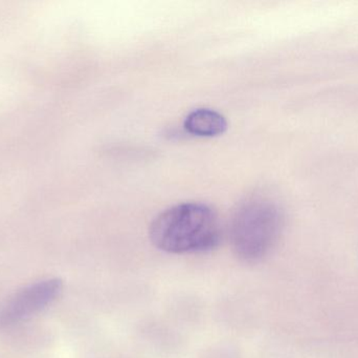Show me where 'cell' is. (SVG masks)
<instances>
[{"label": "cell", "mask_w": 358, "mask_h": 358, "mask_svg": "<svg viewBox=\"0 0 358 358\" xmlns=\"http://www.w3.org/2000/svg\"><path fill=\"white\" fill-rule=\"evenodd\" d=\"M149 235L153 245L162 252L199 254L218 247L222 226L210 206L189 202L161 212L151 223Z\"/></svg>", "instance_id": "6da1fadb"}, {"label": "cell", "mask_w": 358, "mask_h": 358, "mask_svg": "<svg viewBox=\"0 0 358 358\" xmlns=\"http://www.w3.org/2000/svg\"><path fill=\"white\" fill-rule=\"evenodd\" d=\"M283 214L266 198L255 197L238 206L229 223V241L236 256L245 263L264 258L279 239Z\"/></svg>", "instance_id": "7a4b0ae2"}, {"label": "cell", "mask_w": 358, "mask_h": 358, "mask_svg": "<svg viewBox=\"0 0 358 358\" xmlns=\"http://www.w3.org/2000/svg\"><path fill=\"white\" fill-rule=\"evenodd\" d=\"M60 279H48L19 290L0 307V327H10L31 319L62 294Z\"/></svg>", "instance_id": "3957f363"}, {"label": "cell", "mask_w": 358, "mask_h": 358, "mask_svg": "<svg viewBox=\"0 0 358 358\" xmlns=\"http://www.w3.org/2000/svg\"><path fill=\"white\" fill-rule=\"evenodd\" d=\"M189 134L197 137L220 136L227 130V122L218 111L210 109H197L189 113L183 122Z\"/></svg>", "instance_id": "277c9868"}]
</instances>
